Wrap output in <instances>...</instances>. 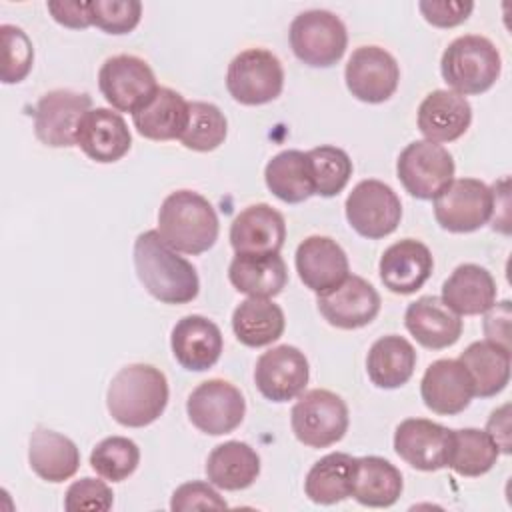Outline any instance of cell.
Segmentation results:
<instances>
[{
    "label": "cell",
    "mask_w": 512,
    "mask_h": 512,
    "mask_svg": "<svg viewBox=\"0 0 512 512\" xmlns=\"http://www.w3.org/2000/svg\"><path fill=\"white\" fill-rule=\"evenodd\" d=\"M98 88L112 108L134 112L156 92L158 84L152 68L142 58L118 54L100 66Z\"/></svg>",
    "instance_id": "obj_12"
},
{
    "label": "cell",
    "mask_w": 512,
    "mask_h": 512,
    "mask_svg": "<svg viewBox=\"0 0 512 512\" xmlns=\"http://www.w3.org/2000/svg\"><path fill=\"white\" fill-rule=\"evenodd\" d=\"M112 502H114V494L110 486L104 480L90 478V476L72 482L64 496V508L68 512H78V510L106 512L112 508Z\"/></svg>",
    "instance_id": "obj_43"
},
{
    "label": "cell",
    "mask_w": 512,
    "mask_h": 512,
    "mask_svg": "<svg viewBox=\"0 0 512 512\" xmlns=\"http://www.w3.org/2000/svg\"><path fill=\"white\" fill-rule=\"evenodd\" d=\"M404 324L416 342L430 350L448 348L462 334L460 314L438 296H422L410 302L404 312Z\"/></svg>",
    "instance_id": "obj_24"
},
{
    "label": "cell",
    "mask_w": 512,
    "mask_h": 512,
    "mask_svg": "<svg viewBox=\"0 0 512 512\" xmlns=\"http://www.w3.org/2000/svg\"><path fill=\"white\" fill-rule=\"evenodd\" d=\"M186 412L190 422L204 434L222 436L240 426L246 414V402L242 392L220 378L198 384L188 400Z\"/></svg>",
    "instance_id": "obj_11"
},
{
    "label": "cell",
    "mask_w": 512,
    "mask_h": 512,
    "mask_svg": "<svg viewBox=\"0 0 512 512\" xmlns=\"http://www.w3.org/2000/svg\"><path fill=\"white\" fill-rule=\"evenodd\" d=\"M0 38H2L0 78L4 84H18L32 70V62H34L32 42L22 28L12 24L0 26Z\"/></svg>",
    "instance_id": "obj_41"
},
{
    "label": "cell",
    "mask_w": 512,
    "mask_h": 512,
    "mask_svg": "<svg viewBox=\"0 0 512 512\" xmlns=\"http://www.w3.org/2000/svg\"><path fill=\"white\" fill-rule=\"evenodd\" d=\"M214 206L194 190L168 194L158 210V234L176 252L202 254L218 240Z\"/></svg>",
    "instance_id": "obj_3"
},
{
    "label": "cell",
    "mask_w": 512,
    "mask_h": 512,
    "mask_svg": "<svg viewBox=\"0 0 512 512\" xmlns=\"http://www.w3.org/2000/svg\"><path fill=\"white\" fill-rule=\"evenodd\" d=\"M418 130L430 142H452L472 122L470 102L454 90H432L418 106Z\"/></svg>",
    "instance_id": "obj_25"
},
{
    "label": "cell",
    "mask_w": 512,
    "mask_h": 512,
    "mask_svg": "<svg viewBox=\"0 0 512 512\" xmlns=\"http://www.w3.org/2000/svg\"><path fill=\"white\" fill-rule=\"evenodd\" d=\"M494 212V192L482 180L458 178L452 180L434 198L436 222L456 234L482 228Z\"/></svg>",
    "instance_id": "obj_9"
},
{
    "label": "cell",
    "mask_w": 512,
    "mask_h": 512,
    "mask_svg": "<svg viewBox=\"0 0 512 512\" xmlns=\"http://www.w3.org/2000/svg\"><path fill=\"white\" fill-rule=\"evenodd\" d=\"M88 8L92 24L108 34L132 32L142 16V4L138 0H92Z\"/></svg>",
    "instance_id": "obj_42"
},
{
    "label": "cell",
    "mask_w": 512,
    "mask_h": 512,
    "mask_svg": "<svg viewBox=\"0 0 512 512\" xmlns=\"http://www.w3.org/2000/svg\"><path fill=\"white\" fill-rule=\"evenodd\" d=\"M404 488L400 470L380 456H362L356 460L352 496L362 506L388 508L396 504Z\"/></svg>",
    "instance_id": "obj_34"
},
{
    "label": "cell",
    "mask_w": 512,
    "mask_h": 512,
    "mask_svg": "<svg viewBox=\"0 0 512 512\" xmlns=\"http://www.w3.org/2000/svg\"><path fill=\"white\" fill-rule=\"evenodd\" d=\"M134 128L148 140H176L188 124V102L172 88L158 86L156 92L132 112Z\"/></svg>",
    "instance_id": "obj_26"
},
{
    "label": "cell",
    "mask_w": 512,
    "mask_h": 512,
    "mask_svg": "<svg viewBox=\"0 0 512 512\" xmlns=\"http://www.w3.org/2000/svg\"><path fill=\"white\" fill-rule=\"evenodd\" d=\"M48 12L52 14V18L66 26V28H88L92 26V20H90V8H88V2H48L46 4Z\"/></svg>",
    "instance_id": "obj_47"
},
{
    "label": "cell",
    "mask_w": 512,
    "mask_h": 512,
    "mask_svg": "<svg viewBox=\"0 0 512 512\" xmlns=\"http://www.w3.org/2000/svg\"><path fill=\"white\" fill-rule=\"evenodd\" d=\"M510 300L492 304L484 316V334L488 342H494L510 350Z\"/></svg>",
    "instance_id": "obj_46"
},
{
    "label": "cell",
    "mask_w": 512,
    "mask_h": 512,
    "mask_svg": "<svg viewBox=\"0 0 512 512\" xmlns=\"http://www.w3.org/2000/svg\"><path fill=\"white\" fill-rule=\"evenodd\" d=\"M268 190L286 204H300L314 194L306 152L282 150L264 168Z\"/></svg>",
    "instance_id": "obj_36"
},
{
    "label": "cell",
    "mask_w": 512,
    "mask_h": 512,
    "mask_svg": "<svg viewBox=\"0 0 512 512\" xmlns=\"http://www.w3.org/2000/svg\"><path fill=\"white\" fill-rule=\"evenodd\" d=\"M348 224L368 240L392 234L402 218L398 194L380 180L358 182L344 204Z\"/></svg>",
    "instance_id": "obj_10"
},
{
    "label": "cell",
    "mask_w": 512,
    "mask_h": 512,
    "mask_svg": "<svg viewBox=\"0 0 512 512\" xmlns=\"http://www.w3.org/2000/svg\"><path fill=\"white\" fill-rule=\"evenodd\" d=\"M452 430L426 418H406L396 426L394 450L416 470L434 472L448 466Z\"/></svg>",
    "instance_id": "obj_16"
},
{
    "label": "cell",
    "mask_w": 512,
    "mask_h": 512,
    "mask_svg": "<svg viewBox=\"0 0 512 512\" xmlns=\"http://www.w3.org/2000/svg\"><path fill=\"white\" fill-rule=\"evenodd\" d=\"M228 278L242 294L272 298L284 290L288 270L280 254H236Z\"/></svg>",
    "instance_id": "obj_30"
},
{
    "label": "cell",
    "mask_w": 512,
    "mask_h": 512,
    "mask_svg": "<svg viewBox=\"0 0 512 512\" xmlns=\"http://www.w3.org/2000/svg\"><path fill=\"white\" fill-rule=\"evenodd\" d=\"M134 268L146 292L162 304H186L198 296L196 268L178 256L158 230H146L136 238Z\"/></svg>",
    "instance_id": "obj_1"
},
{
    "label": "cell",
    "mask_w": 512,
    "mask_h": 512,
    "mask_svg": "<svg viewBox=\"0 0 512 512\" xmlns=\"http://www.w3.org/2000/svg\"><path fill=\"white\" fill-rule=\"evenodd\" d=\"M226 88L244 106L268 104L284 88V68L278 56L266 48L242 50L228 64Z\"/></svg>",
    "instance_id": "obj_7"
},
{
    "label": "cell",
    "mask_w": 512,
    "mask_h": 512,
    "mask_svg": "<svg viewBox=\"0 0 512 512\" xmlns=\"http://www.w3.org/2000/svg\"><path fill=\"white\" fill-rule=\"evenodd\" d=\"M170 346L182 368L204 372L218 362L224 340L220 328L212 320L200 314H190L180 318L172 328Z\"/></svg>",
    "instance_id": "obj_21"
},
{
    "label": "cell",
    "mask_w": 512,
    "mask_h": 512,
    "mask_svg": "<svg viewBox=\"0 0 512 512\" xmlns=\"http://www.w3.org/2000/svg\"><path fill=\"white\" fill-rule=\"evenodd\" d=\"M92 98L84 92L66 88L50 90L40 96L34 108V134L50 148L76 146L80 118L90 110Z\"/></svg>",
    "instance_id": "obj_13"
},
{
    "label": "cell",
    "mask_w": 512,
    "mask_h": 512,
    "mask_svg": "<svg viewBox=\"0 0 512 512\" xmlns=\"http://www.w3.org/2000/svg\"><path fill=\"white\" fill-rule=\"evenodd\" d=\"M456 314H484L496 302V282L478 264H460L442 284L440 296Z\"/></svg>",
    "instance_id": "obj_28"
},
{
    "label": "cell",
    "mask_w": 512,
    "mask_h": 512,
    "mask_svg": "<svg viewBox=\"0 0 512 512\" xmlns=\"http://www.w3.org/2000/svg\"><path fill=\"white\" fill-rule=\"evenodd\" d=\"M308 376L310 368L304 352L288 344L260 354L254 368L256 388L272 402H288L300 396L308 384Z\"/></svg>",
    "instance_id": "obj_17"
},
{
    "label": "cell",
    "mask_w": 512,
    "mask_h": 512,
    "mask_svg": "<svg viewBox=\"0 0 512 512\" xmlns=\"http://www.w3.org/2000/svg\"><path fill=\"white\" fill-rule=\"evenodd\" d=\"M316 304L330 326L356 330L370 324L378 316L380 294L368 280L348 274L338 286L318 294Z\"/></svg>",
    "instance_id": "obj_15"
},
{
    "label": "cell",
    "mask_w": 512,
    "mask_h": 512,
    "mask_svg": "<svg viewBox=\"0 0 512 512\" xmlns=\"http://www.w3.org/2000/svg\"><path fill=\"white\" fill-rule=\"evenodd\" d=\"M404 190L418 200H434L454 180V158L436 142L414 140L396 160Z\"/></svg>",
    "instance_id": "obj_8"
},
{
    "label": "cell",
    "mask_w": 512,
    "mask_h": 512,
    "mask_svg": "<svg viewBox=\"0 0 512 512\" xmlns=\"http://www.w3.org/2000/svg\"><path fill=\"white\" fill-rule=\"evenodd\" d=\"M284 240V216L264 202L244 208L230 226V244L236 254H278Z\"/></svg>",
    "instance_id": "obj_22"
},
{
    "label": "cell",
    "mask_w": 512,
    "mask_h": 512,
    "mask_svg": "<svg viewBox=\"0 0 512 512\" xmlns=\"http://www.w3.org/2000/svg\"><path fill=\"white\" fill-rule=\"evenodd\" d=\"M486 432L496 442L500 452L510 454V448H512V444H510V404H504L490 414Z\"/></svg>",
    "instance_id": "obj_48"
},
{
    "label": "cell",
    "mask_w": 512,
    "mask_h": 512,
    "mask_svg": "<svg viewBox=\"0 0 512 512\" xmlns=\"http://www.w3.org/2000/svg\"><path fill=\"white\" fill-rule=\"evenodd\" d=\"M416 368V350L414 346L398 336L388 334L378 338L366 356V372L374 386L392 390L404 386Z\"/></svg>",
    "instance_id": "obj_31"
},
{
    "label": "cell",
    "mask_w": 512,
    "mask_h": 512,
    "mask_svg": "<svg viewBox=\"0 0 512 512\" xmlns=\"http://www.w3.org/2000/svg\"><path fill=\"white\" fill-rule=\"evenodd\" d=\"M28 462L38 478L58 484L78 472L80 450L68 436L48 428H36L30 434Z\"/></svg>",
    "instance_id": "obj_27"
},
{
    "label": "cell",
    "mask_w": 512,
    "mask_h": 512,
    "mask_svg": "<svg viewBox=\"0 0 512 512\" xmlns=\"http://www.w3.org/2000/svg\"><path fill=\"white\" fill-rule=\"evenodd\" d=\"M228 132L226 116L210 102H188V124L178 138L184 148L210 152L218 148Z\"/></svg>",
    "instance_id": "obj_38"
},
{
    "label": "cell",
    "mask_w": 512,
    "mask_h": 512,
    "mask_svg": "<svg viewBox=\"0 0 512 512\" xmlns=\"http://www.w3.org/2000/svg\"><path fill=\"white\" fill-rule=\"evenodd\" d=\"M292 432L304 446L326 448L344 438L348 430L346 402L324 388L302 392L290 412Z\"/></svg>",
    "instance_id": "obj_5"
},
{
    "label": "cell",
    "mask_w": 512,
    "mask_h": 512,
    "mask_svg": "<svg viewBox=\"0 0 512 512\" xmlns=\"http://www.w3.org/2000/svg\"><path fill=\"white\" fill-rule=\"evenodd\" d=\"M434 268V258L426 244L404 238L388 246L378 270L382 284L394 294H414L424 286Z\"/></svg>",
    "instance_id": "obj_23"
},
{
    "label": "cell",
    "mask_w": 512,
    "mask_h": 512,
    "mask_svg": "<svg viewBox=\"0 0 512 512\" xmlns=\"http://www.w3.org/2000/svg\"><path fill=\"white\" fill-rule=\"evenodd\" d=\"M284 312L270 298L248 296L232 312V330L244 346L260 348L276 342L284 332Z\"/></svg>",
    "instance_id": "obj_33"
},
{
    "label": "cell",
    "mask_w": 512,
    "mask_h": 512,
    "mask_svg": "<svg viewBox=\"0 0 512 512\" xmlns=\"http://www.w3.org/2000/svg\"><path fill=\"white\" fill-rule=\"evenodd\" d=\"M344 80L356 100L380 104L396 92L400 68L388 50L380 46H360L346 62Z\"/></svg>",
    "instance_id": "obj_14"
},
{
    "label": "cell",
    "mask_w": 512,
    "mask_h": 512,
    "mask_svg": "<svg viewBox=\"0 0 512 512\" xmlns=\"http://www.w3.org/2000/svg\"><path fill=\"white\" fill-rule=\"evenodd\" d=\"M226 506H228L226 500L208 482H200V480H192L178 486L170 500V508L174 512L222 510Z\"/></svg>",
    "instance_id": "obj_44"
},
{
    "label": "cell",
    "mask_w": 512,
    "mask_h": 512,
    "mask_svg": "<svg viewBox=\"0 0 512 512\" xmlns=\"http://www.w3.org/2000/svg\"><path fill=\"white\" fill-rule=\"evenodd\" d=\"M500 450L486 430L460 428L452 430V448L448 468L460 476H482L498 460Z\"/></svg>",
    "instance_id": "obj_37"
},
{
    "label": "cell",
    "mask_w": 512,
    "mask_h": 512,
    "mask_svg": "<svg viewBox=\"0 0 512 512\" xmlns=\"http://www.w3.org/2000/svg\"><path fill=\"white\" fill-rule=\"evenodd\" d=\"M426 22L438 28H452L468 20L474 10V2L462 0H422L418 4Z\"/></svg>",
    "instance_id": "obj_45"
},
{
    "label": "cell",
    "mask_w": 512,
    "mask_h": 512,
    "mask_svg": "<svg viewBox=\"0 0 512 512\" xmlns=\"http://www.w3.org/2000/svg\"><path fill=\"white\" fill-rule=\"evenodd\" d=\"M260 474V456L240 440H228L212 448L206 460L208 482L222 490H244Z\"/></svg>",
    "instance_id": "obj_29"
},
{
    "label": "cell",
    "mask_w": 512,
    "mask_h": 512,
    "mask_svg": "<svg viewBox=\"0 0 512 512\" xmlns=\"http://www.w3.org/2000/svg\"><path fill=\"white\" fill-rule=\"evenodd\" d=\"M140 462V448L126 436H108L98 442L90 454L92 470L110 482H122Z\"/></svg>",
    "instance_id": "obj_40"
},
{
    "label": "cell",
    "mask_w": 512,
    "mask_h": 512,
    "mask_svg": "<svg viewBox=\"0 0 512 512\" xmlns=\"http://www.w3.org/2000/svg\"><path fill=\"white\" fill-rule=\"evenodd\" d=\"M420 396L434 414L454 416L464 412L474 398V382L460 360L442 358L426 368Z\"/></svg>",
    "instance_id": "obj_18"
},
{
    "label": "cell",
    "mask_w": 512,
    "mask_h": 512,
    "mask_svg": "<svg viewBox=\"0 0 512 512\" xmlns=\"http://www.w3.org/2000/svg\"><path fill=\"white\" fill-rule=\"evenodd\" d=\"M288 40L300 62L312 68H328L344 56L348 34L336 14L328 10H306L292 20Z\"/></svg>",
    "instance_id": "obj_6"
},
{
    "label": "cell",
    "mask_w": 512,
    "mask_h": 512,
    "mask_svg": "<svg viewBox=\"0 0 512 512\" xmlns=\"http://www.w3.org/2000/svg\"><path fill=\"white\" fill-rule=\"evenodd\" d=\"M356 460L346 452H332L322 456L306 474L304 492L314 504H336L352 496Z\"/></svg>",
    "instance_id": "obj_32"
},
{
    "label": "cell",
    "mask_w": 512,
    "mask_h": 512,
    "mask_svg": "<svg viewBox=\"0 0 512 512\" xmlns=\"http://www.w3.org/2000/svg\"><path fill=\"white\" fill-rule=\"evenodd\" d=\"M168 404V380L150 364H128L110 380L106 406L110 416L126 428L156 422Z\"/></svg>",
    "instance_id": "obj_2"
},
{
    "label": "cell",
    "mask_w": 512,
    "mask_h": 512,
    "mask_svg": "<svg viewBox=\"0 0 512 512\" xmlns=\"http://www.w3.org/2000/svg\"><path fill=\"white\" fill-rule=\"evenodd\" d=\"M502 70L498 48L484 36L466 34L448 44L440 60L444 82L458 94H482Z\"/></svg>",
    "instance_id": "obj_4"
},
{
    "label": "cell",
    "mask_w": 512,
    "mask_h": 512,
    "mask_svg": "<svg viewBox=\"0 0 512 512\" xmlns=\"http://www.w3.org/2000/svg\"><path fill=\"white\" fill-rule=\"evenodd\" d=\"M76 146L94 162L110 164L128 154L132 136L126 120L110 108H90L78 124Z\"/></svg>",
    "instance_id": "obj_19"
},
{
    "label": "cell",
    "mask_w": 512,
    "mask_h": 512,
    "mask_svg": "<svg viewBox=\"0 0 512 512\" xmlns=\"http://www.w3.org/2000/svg\"><path fill=\"white\" fill-rule=\"evenodd\" d=\"M294 262L304 286L316 294L332 290L350 274L346 252L328 236L304 238L296 248Z\"/></svg>",
    "instance_id": "obj_20"
},
{
    "label": "cell",
    "mask_w": 512,
    "mask_h": 512,
    "mask_svg": "<svg viewBox=\"0 0 512 512\" xmlns=\"http://www.w3.org/2000/svg\"><path fill=\"white\" fill-rule=\"evenodd\" d=\"M310 162V174L314 194L332 198L344 190L352 176L350 156L336 146H318L306 152Z\"/></svg>",
    "instance_id": "obj_39"
},
{
    "label": "cell",
    "mask_w": 512,
    "mask_h": 512,
    "mask_svg": "<svg viewBox=\"0 0 512 512\" xmlns=\"http://www.w3.org/2000/svg\"><path fill=\"white\" fill-rule=\"evenodd\" d=\"M458 360L474 382V396H496L510 380V350L494 342H472Z\"/></svg>",
    "instance_id": "obj_35"
}]
</instances>
